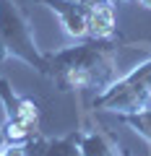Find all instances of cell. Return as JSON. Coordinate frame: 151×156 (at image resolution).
<instances>
[{
	"label": "cell",
	"instance_id": "6da1fadb",
	"mask_svg": "<svg viewBox=\"0 0 151 156\" xmlns=\"http://www.w3.org/2000/svg\"><path fill=\"white\" fill-rule=\"evenodd\" d=\"M128 47H133V42H125L120 34L107 39L86 37L70 47L47 52V78L57 91L94 89L99 94L120 78V52Z\"/></svg>",
	"mask_w": 151,
	"mask_h": 156
},
{
	"label": "cell",
	"instance_id": "7a4b0ae2",
	"mask_svg": "<svg viewBox=\"0 0 151 156\" xmlns=\"http://www.w3.org/2000/svg\"><path fill=\"white\" fill-rule=\"evenodd\" d=\"M91 107L112 115H130L151 107V57L112 81L104 91L94 96Z\"/></svg>",
	"mask_w": 151,
	"mask_h": 156
},
{
	"label": "cell",
	"instance_id": "3957f363",
	"mask_svg": "<svg viewBox=\"0 0 151 156\" xmlns=\"http://www.w3.org/2000/svg\"><path fill=\"white\" fill-rule=\"evenodd\" d=\"M0 39L8 57H16L39 76H47V52L37 47L29 16L16 0H0Z\"/></svg>",
	"mask_w": 151,
	"mask_h": 156
},
{
	"label": "cell",
	"instance_id": "277c9868",
	"mask_svg": "<svg viewBox=\"0 0 151 156\" xmlns=\"http://www.w3.org/2000/svg\"><path fill=\"white\" fill-rule=\"evenodd\" d=\"M39 5L50 8L57 18H60L63 31L70 39L81 42L89 37V8L76 3V0H37Z\"/></svg>",
	"mask_w": 151,
	"mask_h": 156
},
{
	"label": "cell",
	"instance_id": "5b68a950",
	"mask_svg": "<svg viewBox=\"0 0 151 156\" xmlns=\"http://www.w3.org/2000/svg\"><path fill=\"white\" fill-rule=\"evenodd\" d=\"M0 101H3V109H5V120H18V122H29L39 128V117H42L39 104L31 96L18 94L11 86V81L3 76H0Z\"/></svg>",
	"mask_w": 151,
	"mask_h": 156
},
{
	"label": "cell",
	"instance_id": "8992f818",
	"mask_svg": "<svg viewBox=\"0 0 151 156\" xmlns=\"http://www.w3.org/2000/svg\"><path fill=\"white\" fill-rule=\"evenodd\" d=\"M78 140L81 130H70L68 135H60V138H47V135L37 133L26 143V156H81Z\"/></svg>",
	"mask_w": 151,
	"mask_h": 156
},
{
	"label": "cell",
	"instance_id": "52a82bcc",
	"mask_svg": "<svg viewBox=\"0 0 151 156\" xmlns=\"http://www.w3.org/2000/svg\"><path fill=\"white\" fill-rule=\"evenodd\" d=\"M78 148H81V156H123L117 138L99 125L91 130H81Z\"/></svg>",
	"mask_w": 151,
	"mask_h": 156
},
{
	"label": "cell",
	"instance_id": "ba28073f",
	"mask_svg": "<svg viewBox=\"0 0 151 156\" xmlns=\"http://www.w3.org/2000/svg\"><path fill=\"white\" fill-rule=\"evenodd\" d=\"M117 34V18H115V5H96L89 8V37L107 39Z\"/></svg>",
	"mask_w": 151,
	"mask_h": 156
},
{
	"label": "cell",
	"instance_id": "9c48e42d",
	"mask_svg": "<svg viewBox=\"0 0 151 156\" xmlns=\"http://www.w3.org/2000/svg\"><path fill=\"white\" fill-rule=\"evenodd\" d=\"M117 120L123 125H128L133 133H138L143 140L151 143V107L141 112H130V115H117Z\"/></svg>",
	"mask_w": 151,
	"mask_h": 156
},
{
	"label": "cell",
	"instance_id": "30bf717a",
	"mask_svg": "<svg viewBox=\"0 0 151 156\" xmlns=\"http://www.w3.org/2000/svg\"><path fill=\"white\" fill-rule=\"evenodd\" d=\"M0 156H26V143H8Z\"/></svg>",
	"mask_w": 151,
	"mask_h": 156
},
{
	"label": "cell",
	"instance_id": "8fae6325",
	"mask_svg": "<svg viewBox=\"0 0 151 156\" xmlns=\"http://www.w3.org/2000/svg\"><path fill=\"white\" fill-rule=\"evenodd\" d=\"M76 3H81V5H86V8H96V5H112V0H76Z\"/></svg>",
	"mask_w": 151,
	"mask_h": 156
},
{
	"label": "cell",
	"instance_id": "7c38bea8",
	"mask_svg": "<svg viewBox=\"0 0 151 156\" xmlns=\"http://www.w3.org/2000/svg\"><path fill=\"white\" fill-rule=\"evenodd\" d=\"M8 146V138H5V133H3V125H0V151Z\"/></svg>",
	"mask_w": 151,
	"mask_h": 156
},
{
	"label": "cell",
	"instance_id": "4fadbf2b",
	"mask_svg": "<svg viewBox=\"0 0 151 156\" xmlns=\"http://www.w3.org/2000/svg\"><path fill=\"white\" fill-rule=\"evenodd\" d=\"M5 57H8V55H5V47H3V39H0V62L5 60Z\"/></svg>",
	"mask_w": 151,
	"mask_h": 156
},
{
	"label": "cell",
	"instance_id": "5bb4252c",
	"mask_svg": "<svg viewBox=\"0 0 151 156\" xmlns=\"http://www.w3.org/2000/svg\"><path fill=\"white\" fill-rule=\"evenodd\" d=\"M138 3H141L143 8H149V11H151V0H138Z\"/></svg>",
	"mask_w": 151,
	"mask_h": 156
},
{
	"label": "cell",
	"instance_id": "9a60e30c",
	"mask_svg": "<svg viewBox=\"0 0 151 156\" xmlns=\"http://www.w3.org/2000/svg\"><path fill=\"white\" fill-rule=\"evenodd\" d=\"M123 3H128V0H112V5H123Z\"/></svg>",
	"mask_w": 151,
	"mask_h": 156
},
{
	"label": "cell",
	"instance_id": "2e32d148",
	"mask_svg": "<svg viewBox=\"0 0 151 156\" xmlns=\"http://www.w3.org/2000/svg\"><path fill=\"white\" fill-rule=\"evenodd\" d=\"M123 156H133V151H128V148H123Z\"/></svg>",
	"mask_w": 151,
	"mask_h": 156
}]
</instances>
